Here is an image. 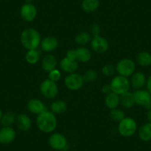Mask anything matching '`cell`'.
I'll use <instances>...</instances> for the list:
<instances>
[{"mask_svg": "<svg viewBox=\"0 0 151 151\" xmlns=\"http://www.w3.org/2000/svg\"><path fill=\"white\" fill-rule=\"evenodd\" d=\"M120 97V104L123 107L126 109H130L133 107L135 104L134 96L133 93H130L129 91L124 93L119 96Z\"/></svg>", "mask_w": 151, "mask_h": 151, "instance_id": "44dd1931", "label": "cell"}, {"mask_svg": "<svg viewBox=\"0 0 151 151\" xmlns=\"http://www.w3.org/2000/svg\"><path fill=\"white\" fill-rule=\"evenodd\" d=\"M82 77L85 82H93L98 78V73L95 70L90 69L85 73Z\"/></svg>", "mask_w": 151, "mask_h": 151, "instance_id": "f546056e", "label": "cell"}, {"mask_svg": "<svg viewBox=\"0 0 151 151\" xmlns=\"http://www.w3.org/2000/svg\"><path fill=\"white\" fill-rule=\"evenodd\" d=\"M137 124L133 119L125 117L120 122H119L118 131L121 136L124 137L132 136L136 131Z\"/></svg>", "mask_w": 151, "mask_h": 151, "instance_id": "277c9868", "label": "cell"}, {"mask_svg": "<svg viewBox=\"0 0 151 151\" xmlns=\"http://www.w3.org/2000/svg\"><path fill=\"white\" fill-rule=\"evenodd\" d=\"M91 36L88 32H80L75 37V42L80 46L87 45L91 42Z\"/></svg>", "mask_w": 151, "mask_h": 151, "instance_id": "4316f807", "label": "cell"}, {"mask_svg": "<svg viewBox=\"0 0 151 151\" xmlns=\"http://www.w3.org/2000/svg\"><path fill=\"white\" fill-rule=\"evenodd\" d=\"M101 92H102L104 94H105V95L111 93L112 90H111V87H110V84H109V85H103L102 88H101Z\"/></svg>", "mask_w": 151, "mask_h": 151, "instance_id": "e575fe53", "label": "cell"}, {"mask_svg": "<svg viewBox=\"0 0 151 151\" xmlns=\"http://www.w3.org/2000/svg\"><path fill=\"white\" fill-rule=\"evenodd\" d=\"M76 61L82 63L88 62L92 58V53L91 50L87 47L81 46L76 49Z\"/></svg>", "mask_w": 151, "mask_h": 151, "instance_id": "d6986e66", "label": "cell"}, {"mask_svg": "<svg viewBox=\"0 0 151 151\" xmlns=\"http://www.w3.org/2000/svg\"><path fill=\"white\" fill-rule=\"evenodd\" d=\"M26 3H31L32 0H25Z\"/></svg>", "mask_w": 151, "mask_h": 151, "instance_id": "f35d334b", "label": "cell"}, {"mask_svg": "<svg viewBox=\"0 0 151 151\" xmlns=\"http://www.w3.org/2000/svg\"><path fill=\"white\" fill-rule=\"evenodd\" d=\"M59 67L62 71L70 74L76 73V71L77 70L78 68H79V64H78L77 61L65 57L59 62Z\"/></svg>", "mask_w": 151, "mask_h": 151, "instance_id": "9a60e30c", "label": "cell"}, {"mask_svg": "<svg viewBox=\"0 0 151 151\" xmlns=\"http://www.w3.org/2000/svg\"><path fill=\"white\" fill-rule=\"evenodd\" d=\"M92 50L97 53H104L109 48V42L104 37L101 36H93L91 42Z\"/></svg>", "mask_w": 151, "mask_h": 151, "instance_id": "9c48e42d", "label": "cell"}, {"mask_svg": "<svg viewBox=\"0 0 151 151\" xmlns=\"http://www.w3.org/2000/svg\"><path fill=\"white\" fill-rule=\"evenodd\" d=\"M130 84L132 87L136 90H140L145 86L147 82L145 74L142 72H136L132 75Z\"/></svg>", "mask_w": 151, "mask_h": 151, "instance_id": "ac0fdd59", "label": "cell"}, {"mask_svg": "<svg viewBox=\"0 0 151 151\" xmlns=\"http://www.w3.org/2000/svg\"><path fill=\"white\" fill-rule=\"evenodd\" d=\"M17 115L12 111H8L2 114L1 123L4 127H11L17 121Z\"/></svg>", "mask_w": 151, "mask_h": 151, "instance_id": "484cf974", "label": "cell"}, {"mask_svg": "<svg viewBox=\"0 0 151 151\" xmlns=\"http://www.w3.org/2000/svg\"><path fill=\"white\" fill-rule=\"evenodd\" d=\"M37 15V10L32 3H25L20 9V16L24 21L30 22L36 19Z\"/></svg>", "mask_w": 151, "mask_h": 151, "instance_id": "8fae6325", "label": "cell"}, {"mask_svg": "<svg viewBox=\"0 0 151 151\" xmlns=\"http://www.w3.org/2000/svg\"><path fill=\"white\" fill-rule=\"evenodd\" d=\"M16 122H17V127L22 131H28L31 128L32 121L27 114L22 113V114H19V116H17Z\"/></svg>", "mask_w": 151, "mask_h": 151, "instance_id": "e0dca14e", "label": "cell"}, {"mask_svg": "<svg viewBox=\"0 0 151 151\" xmlns=\"http://www.w3.org/2000/svg\"><path fill=\"white\" fill-rule=\"evenodd\" d=\"M136 65L134 62L130 59H122L117 62L116 65V71L119 75L124 77H128L135 73Z\"/></svg>", "mask_w": 151, "mask_h": 151, "instance_id": "5b68a950", "label": "cell"}, {"mask_svg": "<svg viewBox=\"0 0 151 151\" xmlns=\"http://www.w3.org/2000/svg\"><path fill=\"white\" fill-rule=\"evenodd\" d=\"M2 110H0V121H1V119H2Z\"/></svg>", "mask_w": 151, "mask_h": 151, "instance_id": "74e56055", "label": "cell"}, {"mask_svg": "<svg viewBox=\"0 0 151 151\" xmlns=\"http://www.w3.org/2000/svg\"><path fill=\"white\" fill-rule=\"evenodd\" d=\"M147 118L149 122L151 123V109H150L147 111Z\"/></svg>", "mask_w": 151, "mask_h": 151, "instance_id": "8d00e7d4", "label": "cell"}, {"mask_svg": "<svg viewBox=\"0 0 151 151\" xmlns=\"http://www.w3.org/2000/svg\"><path fill=\"white\" fill-rule=\"evenodd\" d=\"M100 31H101V30H100V27L98 24L94 23V24H93L92 25H91V33L93 35V36H99L100 33Z\"/></svg>", "mask_w": 151, "mask_h": 151, "instance_id": "d6a6232c", "label": "cell"}, {"mask_svg": "<svg viewBox=\"0 0 151 151\" xmlns=\"http://www.w3.org/2000/svg\"><path fill=\"white\" fill-rule=\"evenodd\" d=\"M109 116L110 119L115 122H120L123 119L125 118V113L122 110L119 108H115L110 110L109 113Z\"/></svg>", "mask_w": 151, "mask_h": 151, "instance_id": "f1b7e54d", "label": "cell"}, {"mask_svg": "<svg viewBox=\"0 0 151 151\" xmlns=\"http://www.w3.org/2000/svg\"><path fill=\"white\" fill-rule=\"evenodd\" d=\"M40 56L41 53L38 49L28 50L25 54V60L30 65H36L40 61Z\"/></svg>", "mask_w": 151, "mask_h": 151, "instance_id": "d4e9b609", "label": "cell"}, {"mask_svg": "<svg viewBox=\"0 0 151 151\" xmlns=\"http://www.w3.org/2000/svg\"><path fill=\"white\" fill-rule=\"evenodd\" d=\"M57 64V59L53 54H47L42 61V68L45 72L49 73L56 69Z\"/></svg>", "mask_w": 151, "mask_h": 151, "instance_id": "2e32d148", "label": "cell"}, {"mask_svg": "<svg viewBox=\"0 0 151 151\" xmlns=\"http://www.w3.org/2000/svg\"><path fill=\"white\" fill-rule=\"evenodd\" d=\"M36 122L39 130L45 133H52L57 127L56 116L52 112L47 110L38 115Z\"/></svg>", "mask_w": 151, "mask_h": 151, "instance_id": "7a4b0ae2", "label": "cell"}, {"mask_svg": "<svg viewBox=\"0 0 151 151\" xmlns=\"http://www.w3.org/2000/svg\"><path fill=\"white\" fill-rule=\"evenodd\" d=\"M101 72L107 77H110L114 75L116 72V67L113 66L111 64H107L104 65L101 69Z\"/></svg>", "mask_w": 151, "mask_h": 151, "instance_id": "4dcf8cb0", "label": "cell"}, {"mask_svg": "<svg viewBox=\"0 0 151 151\" xmlns=\"http://www.w3.org/2000/svg\"><path fill=\"white\" fill-rule=\"evenodd\" d=\"M41 36L36 29L29 27L22 32L20 36V42L23 47L28 50L38 49L41 44Z\"/></svg>", "mask_w": 151, "mask_h": 151, "instance_id": "6da1fadb", "label": "cell"}, {"mask_svg": "<svg viewBox=\"0 0 151 151\" xmlns=\"http://www.w3.org/2000/svg\"><path fill=\"white\" fill-rule=\"evenodd\" d=\"M67 108V103L62 100H56L50 104V112L53 114H62L66 112Z\"/></svg>", "mask_w": 151, "mask_h": 151, "instance_id": "7402d4cb", "label": "cell"}, {"mask_svg": "<svg viewBox=\"0 0 151 151\" xmlns=\"http://www.w3.org/2000/svg\"><path fill=\"white\" fill-rule=\"evenodd\" d=\"M82 76L76 73H73L68 75L65 79V85L68 90L72 91L81 89L84 85Z\"/></svg>", "mask_w": 151, "mask_h": 151, "instance_id": "52a82bcc", "label": "cell"}, {"mask_svg": "<svg viewBox=\"0 0 151 151\" xmlns=\"http://www.w3.org/2000/svg\"><path fill=\"white\" fill-rule=\"evenodd\" d=\"M40 46L45 52H52L58 47L59 41L55 36H46L43 40H42Z\"/></svg>", "mask_w": 151, "mask_h": 151, "instance_id": "5bb4252c", "label": "cell"}, {"mask_svg": "<svg viewBox=\"0 0 151 151\" xmlns=\"http://www.w3.org/2000/svg\"><path fill=\"white\" fill-rule=\"evenodd\" d=\"M147 88L150 93L151 94V76H150V77L148 78L147 81Z\"/></svg>", "mask_w": 151, "mask_h": 151, "instance_id": "d590c367", "label": "cell"}, {"mask_svg": "<svg viewBox=\"0 0 151 151\" xmlns=\"http://www.w3.org/2000/svg\"><path fill=\"white\" fill-rule=\"evenodd\" d=\"M17 136L15 130L11 127H4L0 130V143L8 145L14 142Z\"/></svg>", "mask_w": 151, "mask_h": 151, "instance_id": "4fadbf2b", "label": "cell"}, {"mask_svg": "<svg viewBox=\"0 0 151 151\" xmlns=\"http://www.w3.org/2000/svg\"><path fill=\"white\" fill-rule=\"evenodd\" d=\"M40 90L43 96L47 99H53L56 98L59 92V88L56 85V82H53L49 79H45L42 82Z\"/></svg>", "mask_w": 151, "mask_h": 151, "instance_id": "8992f818", "label": "cell"}, {"mask_svg": "<svg viewBox=\"0 0 151 151\" xmlns=\"http://www.w3.org/2000/svg\"><path fill=\"white\" fill-rule=\"evenodd\" d=\"M48 143L53 149L57 150H62L68 145V142L65 136L62 133H53L49 137Z\"/></svg>", "mask_w": 151, "mask_h": 151, "instance_id": "30bf717a", "label": "cell"}, {"mask_svg": "<svg viewBox=\"0 0 151 151\" xmlns=\"http://www.w3.org/2000/svg\"><path fill=\"white\" fill-rule=\"evenodd\" d=\"M65 57L68 58L70 59L76 61V49H70L67 51L66 56Z\"/></svg>", "mask_w": 151, "mask_h": 151, "instance_id": "836d02e7", "label": "cell"}, {"mask_svg": "<svg viewBox=\"0 0 151 151\" xmlns=\"http://www.w3.org/2000/svg\"><path fill=\"white\" fill-rule=\"evenodd\" d=\"M135 104L147 109L151 108V95L149 91L145 90H137L133 93Z\"/></svg>", "mask_w": 151, "mask_h": 151, "instance_id": "ba28073f", "label": "cell"}, {"mask_svg": "<svg viewBox=\"0 0 151 151\" xmlns=\"http://www.w3.org/2000/svg\"><path fill=\"white\" fill-rule=\"evenodd\" d=\"M137 62L141 66L148 67L151 65V54L147 51H142L138 54Z\"/></svg>", "mask_w": 151, "mask_h": 151, "instance_id": "83f0119b", "label": "cell"}, {"mask_svg": "<svg viewBox=\"0 0 151 151\" xmlns=\"http://www.w3.org/2000/svg\"><path fill=\"white\" fill-rule=\"evenodd\" d=\"M61 76H62V74H61L60 71L56 68L48 73V79L53 82H57L58 81L60 80Z\"/></svg>", "mask_w": 151, "mask_h": 151, "instance_id": "1f68e13d", "label": "cell"}, {"mask_svg": "<svg viewBox=\"0 0 151 151\" xmlns=\"http://www.w3.org/2000/svg\"><path fill=\"white\" fill-rule=\"evenodd\" d=\"M99 7V0H83L82 3V8L85 12L93 13L95 12Z\"/></svg>", "mask_w": 151, "mask_h": 151, "instance_id": "603a6c76", "label": "cell"}, {"mask_svg": "<svg viewBox=\"0 0 151 151\" xmlns=\"http://www.w3.org/2000/svg\"><path fill=\"white\" fill-rule=\"evenodd\" d=\"M110 85L111 87L112 92L120 96L129 91L130 87V82L127 77L119 75L116 76L115 77L112 79Z\"/></svg>", "mask_w": 151, "mask_h": 151, "instance_id": "3957f363", "label": "cell"}, {"mask_svg": "<svg viewBox=\"0 0 151 151\" xmlns=\"http://www.w3.org/2000/svg\"><path fill=\"white\" fill-rule=\"evenodd\" d=\"M139 136L141 140L144 142H149L151 140V123L145 124L139 128Z\"/></svg>", "mask_w": 151, "mask_h": 151, "instance_id": "cb8c5ba5", "label": "cell"}, {"mask_svg": "<svg viewBox=\"0 0 151 151\" xmlns=\"http://www.w3.org/2000/svg\"><path fill=\"white\" fill-rule=\"evenodd\" d=\"M104 103H105L106 107L110 110L117 108L120 104L119 95L113 92L107 94L104 98Z\"/></svg>", "mask_w": 151, "mask_h": 151, "instance_id": "ffe728a7", "label": "cell"}, {"mask_svg": "<svg viewBox=\"0 0 151 151\" xmlns=\"http://www.w3.org/2000/svg\"><path fill=\"white\" fill-rule=\"evenodd\" d=\"M27 107L30 113L37 116L47 110L44 103L39 99H30L27 102Z\"/></svg>", "mask_w": 151, "mask_h": 151, "instance_id": "7c38bea8", "label": "cell"}]
</instances>
